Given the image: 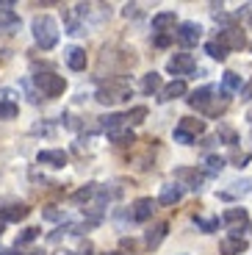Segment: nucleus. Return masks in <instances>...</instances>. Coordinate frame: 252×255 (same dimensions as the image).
<instances>
[{
	"instance_id": "16",
	"label": "nucleus",
	"mask_w": 252,
	"mask_h": 255,
	"mask_svg": "<svg viewBox=\"0 0 252 255\" xmlns=\"http://www.w3.org/2000/svg\"><path fill=\"white\" fill-rule=\"evenodd\" d=\"M28 214H31V208L19 203V205H8V208L0 211V219H3V222H19V219H25Z\"/></svg>"
},
{
	"instance_id": "37",
	"label": "nucleus",
	"mask_w": 252,
	"mask_h": 255,
	"mask_svg": "<svg viewBox=\"0 0 252 255\" xmlns=\"http://www.w3.org/2000/svg\"><path fill=\"white\" fill-rule=\"evenodd\" d=\"M241 100H252V78L244 83V89H241Z\"/></svg>"
},
{
	"instance_id": "7",
	"label": "nucleus",
	"mask_w": 252,
	"mask_h": 255,
	"mask_svg": "<svg viewBox=\"0 0 252 255\" xmlns=\"http://www.w3.org/2000/svg\"><path fill=\"white\" fill-rule=\"evenodd\" d=\"M222 222L233 228V236H241V230L250 225V214H247V208H227L222 214Z\"/></svg>"
},
{
	"instance_id": "13",
	"label": "nucleus",
	"mask_w": 252,
	"mask_h": 255,
	"mask_svg": "<svg viewBox=\"0 0 252 255\" xmlns=\"http://www.w3.org/2000/svg\"><path fill=\"white\" fill-rule=\"evenodd\" d=\"M219 250H222V255H239V253H247L250 244H247V239H241V236H230V239H225V242L219 244Z\"/></svg>"
},
{
	"instance_id": "29",
	"label": "nucleus",
	"mask_w": 252,
	"mask_h": 255,
	"mask_svg": "<svg viewBox=\"0 0 252 255\" xmlns=\"http://www.w3.org/2000/svg\"><path fill=\"white\" fill-rule=\"evenodd\" d=\"M250 158H252V155H250V153H244V150H230V164L239 166V169L250 164Z\"/></svg>"
},
{
	"instance_id": "4",
	"label": "nucleus",
	"mask_w": 252,
	"mask_h": 255,
	"mask_svg": "<svg viewBox=\"0 0 252 255\" xmlns=\"http://www.w3.org/2000/svg\"><path fill=\"white\" fill-rule=\"evenodd\" d=\"M216 42H219L225 50H241V47L247 45V36H244V31H241V28L230 25V28H222L219 36H216Z\"/></svg>"
},
{
	"instance_id": "40",
	"label": "nucleus",
	"mask_w": 252,
	"mask_h": 255,
	"mask_svg": "<svg viewBox=\"0 0 252 255\" xmlns=\"http://www.w3.org/2000/svg\"><path fill=\"white\" fill-rule=\"evenodd\" d=\"M28 255H44V253H42V250H33V253H28Z\"/></svg>"
},
{
	"instance_id": "25",
	"label": "nucleus",
	"mask_w": 252,
	"mask_h": 255,
	"mask_svg": "<svg viewBox=\"0 0 252 255\" xmlns=\"http://www.w3.org/2000/svg\"><path fill=\"white\" fill-rule=\"evenodd\" d=\"M194 225L202 230V233H214V230H219V219L216 217H194Z\"/></svg>"
},
{
	"instance_id": "19",
	"label": "nucleus",
	"mask_w": 252,
	"mask_h": 255,
	"mask_svg": "<svg viewBox=\"0 0 252 255\" xmlns=\"http://www.w3.org/2000/svg\"><path fill=\"white\" fill-rule=\"evenodd\" d=\"M177 130H183V133H189V136H200V133H205V122L202 120H194V117H183L180 120V125H177Z\"/></svg>"
},
{
	"instance_id": "28",
	"label": "nucleus",
	"mask_w": 252,
	"mask_h": 255,
	"mask_svg": "<svg viewBox=\"0 0 252 255\" xmlns=\"http://www.w3.org/2000/svg\"><path fill=\"white\" fill-rule=\"evenodd\" d=\"M147 117V106H136V109L127 111V125H141Z\"/></svg>"
},
{
	"instance_id": "15",
	"label": "nucleus",
	"mask_w": 252,
	"mask_h": 255,
	"mask_svg": "<svg viewBox=\"0 0 252 255\" xmlns=\"http://www.w3.org/2000/svg\"><path fill=\"white\" fill-rule=\"evenodd\" d=\"M180 197H183V186L166 183L164 189H161V194H158V203L161 205H175V203H180Z\"/></svg>"
},
{
	"instance_id": "12",
	"label": "nucleus",
	"mask_w": 252,
	"mask_h": 255,
	"mask_svg": "<svg viewBox=\"0 0 252 255\" xmlns=\"http://www.w3.org/2000/svg\"><path fill=\"white\" fill-rule=\"evenodd\" d=\"M36 161L39 164H44V166H64L67 164V153L64 150H39V155H36Z\"/></svg>"
},
{
	"instance_id": "17",
	"label": "nucleus",
	"mask_w": 252,
	"mask_h": 255,
	"mask_svg": "<svg viewBox=\"0 0 252 255\" xmlns=\"http://www.w3.org/2000/svg\"><path fill=\"white\" fill-rule=\"evenodd\" d=\"M86 50L83 47H70L67 50V64H70V70H75V72H81V70H86Z\"/></svg>"
},
{
	"instance_id": "36",
	"label": "nucleus",
	"mask_w": 252,
	"mask_h": 255,
	"mask_svg": "<svg viewBox=\"0 0 252 255\" xmlns=\"http://www.w3.org/2000/svg\"><path fill=\"white\" fill-rule=\"evenodd\" d=\"M233 186H236V191H252V178L239 180V183H233Z\"/></svg>"
},
{
	"instance_id": "21",
	"label": "nucleus",
	"mask_w": 252,
	"mask_h": 255,
	"mask_svg": "<svg viewBox=\"0 0 252 255\" xmlns=\"http://www.w3.org/2000/svg\"><path fill=\"white\" fill-rule=\"evenodd\" d=\"M19 28V17L11 11V8H0V31L14 33Z\"/></svg>"
},
{
	"instance_id": "43",
	"label": "nucleus",
	"mask_w": 252,
	"mask_h": 255,
	"mask_svg": "<svg viewBox=\"0 0 252 255\" xmlns=\"http://www.w3.org/2000/svg\"><path fill=\"white\" fill-rule=\"evenodd\" d=\"M247 120H252V109H250V111H247Z\"/></svg>"
},
{
	"instance_id": "14",
	"label": "nucleus",
	"mask_w": 252,
	"mask_h": 255,
	"mask_svg": "<svg viewBox=\"0 0 252 255\" xmlns=\"http://www.w3.org/2000/svg\"><path fill=\"white\" fill-rule=\"evenodd\" d=\"M166 230H169V225H166V222H158V225H152V228L144 233V244H147L150 250H152V247H158V244L164 242Z\"/></svg>"
},
{
	"instance_id": "24",
	"label": "nucleus",
	"mask_w": 252,
	"mask_h": 255,
	"mask_svg": "<svg viewBox=\"0 0 252 255\" xmlns=\"http://www.w3.org/2000/svg\"><path fill=\"white\" fill-rule=\"evenodd\" d=\"M141 89H144L147 95H152V92L161 95V89H164V86H161V75H158V72H147L144 81H141Z\"/></svg>"
},
{
	"instance_id": "3",
	"label": "nucleus",
	"mask_w": 252,
	"mask_h": 255,
	"mask_svg": "<svg viewBox=\"0 0 252 255\" xmlns=\"http://www.w3.org/2000/svg\"><path fill=\"white\" fill-rule=\"evenodd\" d=\"M33 81H36V86L42 89L44 97H58L67 89L64 75H56V72H39V75H33Z\"/></svg>"
},
{
	"instance_id": "34",
	"label": "nucleus",
	"mask_w": 252,
	"mask_h": 255,
	"mask_svg": "<svg viewBox=\"0 0 252 255\" xmlns=\"http://www.w3.org/2000/svg\"><path fill=\"white\" fill-rule=\"evenodd\" d=\"M172 39H175V31H172V33H158V36L152 39V45H155V47H169Z\"/></svg>"
},
{
	"instance_id": "35",
	"label": "nucleus",
	"mask_w": 252,
	"mask_h": 255,
	"mask_svg": "<svg viewBox=\"0 0 252 255\" xmlns=\"http://www.w3.org/2000/svg\"><path fill=\"white\" fill-rule=\"evenodd\" d=\"M175 141H180V144H194V136H189V133H183V130H177L175 128Z\"/></svg>"
},
{
	"instance_id": "11",
	"label": "nucleus",
	"mask_w": 252,
	"mask_h": 255,
	"mask_svg": "<svg viewBox=\"0 0 252 255\" xmlns=\"http://www.w3.org/2000/svg\"><path fill=\"white\" fill-rule=\"evenodd\" d=\"M186 95V81L183 78H177V81L166 83L164 89H161V95H158V100L161 103H169V100H177V97Z\"/></svg>"
},
{
	"instance_id": "41",
	"label": "nucleus",
	"mask_w": 252,
	"mask_h": 255,
	"mask_svg": "<svg viewBox=\"0 0 252 255\" xmlns=\"http://www.w3.org/2000/svg\"><path fill=\"white\" fill-rule=\"evenodd\" d=\"M3 225H6V222H3V219H0V236H3Z\"/></svg>"
},
{
	"instance_id": "30",
	"label": "nucleus",
	"mask_w": 252,
	"mask_h": 255,
	"mask_svg": "<svg viewBox=\"0 0 252 255\" xmlns=\"http://www.w3.org/2000/svg\"><path fill=\"white\" fill-rule=\"evenodd\" d=\"M205 166H208V172H222L225 169V158L222 155H205Z\"/></svg>"
},
{
	"instance_id": "20",
	"label": "nucleus",
	"mask_w": 252,
	"mask_h": 255,
	"mask_svg": "<svg viewBox=\"0 0 252 255\" xmlns=\"http://www.w3.org/2000/svg\"><path fill=\"white\" fill-rule=\"evenodd\" d=\"M108 139H111L114 144L125 147V144H133V141H136V136H133L130 128H114V130H108Z\"/></svg>"
},
{
	"instance_id": "31",
	"label": "nucleus",
	"mask_w": 252,
	"mask_h": 255,
	"mask_svg": "<svg viewBox=\"0 0 252 255\" xmlns=\"http://www.w3.org/2000/svg\"><path fill=\"white\" fill-rule=\"evenodd\" d=\"M42 236V230L39 228H28V230H22L17 236V247H22V244H28V242H33V239H39Z\"/></svg>"
},
{
	"instance_id": "1",
	"label": "nucleus",
	"mask_w": 252,
	"mask_h": 255,
	"mask_svg": "<svg viewBox=\"0 0 252 255\" xmlns=\"http://www.w3.org/2000/svg\"><path fill=\"white\" fill-rule=\"evenodd\" d=\"M31 33H33V39H36V45L42 47V50L56 47V42H58V22H56V17H50V14H36L33 22H31Z\"/></svg>"
},
{
	"instance_id": "18",
	"label": "nucleus",
	"mask_w": 252,
	"mask_h": 255,
	"mask_svg": "<svg viewBox=\"0 0 252 255\" xmlns=\"http://www.w3.org/2000/svg\"><path fill=\"white\" fill-rule=\"evenodd\" d=\"M175 14L172 11H161V14H155V17H152V31H158V33H166L172 28V31H175Z\"/></svg>"
},
{
	"instance_id": "8",
	"label": "nucleus",
	"mask_w": 252,
	"mask_h": 255,
	"mask_svg": "<svg viewBox=\"0 0 252 255\" xmlns=\"http://www.w3.org/2000/svg\"><path fill=\"white\" fill-rule=\"evenodd\" d=\"M175 180L180 186H189V189L197 191L202 186V180H205V175H202L197 166H177V169H175Z\"/></svg>"
},
{
	"instance_id": "5",
	"label": "nucleus",
	"mask_w": 252,
	"mask_h": 255,
	"mask_svg": "<svg viewBox=\"0 0 252 255\" xmlns=\"http://www.w3.org/2000/svg\"><path fill=\"white\" fill-rule=\"evenodd\" d=\"M166 70L172 72V75H191V72L197 70V61L191 53H175V56L169 58V64H166Z\"/></svg>"
},
{
	"instance_id": "32",
	"label": "nucleus",
	"mask_w": 252,
	"mask_h": 255,
	"mask_svg": "<svg viewBox=\"0 0 252 255\" xmlns=\"http://www.w3.org/2000/svg\"><path fill=\"white\" fill-rule=\"evenodd\" d=\"M219 139H225V144H230V147H236V141H239V136H236V130L233 128H227V125H219Z\"/></svg>"
},
{
	"instance_id": "26",
	"label": "nucleus",
	"mask_w": 252,
	"mask_h": 255,
	"mask_svg": "<svg viewBox=\"0 0 252 255\" xmlns=\"http://www.w3.org/2000/svg\"><path fill=\"white\" fill-rule=\"evenodd\" d=\"M19 114V106L11 100H0V120H14Z\"/></svg>"
},
{
	"instance_id": "10",
	"label": "nucleus",
	"mask_w": 252,
	"mask_h": 255,
	"mask_svg": "<svg viewBox=\"0 0 252 255\" xmlns=\"http://www.w3.org/2000/svg\"><path fill=\"white\" fill-rule=\"evenodd\" d=\"M214 92H216L214 86H202V89H194L189 97H186V103H189L191 109H202V111H205V109L211 106V97H214Z\"/></svg>"
},
{
	"instance_id": "22",
	"label": "nucleus",
	"mask_w": 252,
	"mask_h": 255,
	"mask_svg": "<svg viewBox=\"0 0 252 255\" xmlns=\"http://www.w3.org/2000/svg\"><path fill=\"white\" fill-rule=\"evenodd\" d=\"M97 191H100V183H86L83 189H78L75 194H72V203H89Z\"/></svg>"
},
{
	"instance_id": "33",
	"label": "nucleus",
	"mask_w": 252,
	"mask_h": 255,
	"mask_svg": "<svg viewBox=\"0 0 252 255\" xmlns=\"http://www.w3.org/2000/svg\"><path fill=\"white\" fill-rule=\"evenodd\" d=\"M42 217H44V219H50V222H61V219H64V211H58V208H53V205H47V208L42 211Z\"/></svg>"
},
{
	"instance_id": "38",
	"label": "nucleus",
	"mask_w": 252,
	"mask_h": 255,
	"mask_svg": "<svg viewBox=\"0 0 252 255\" xmlns=\"http://www.w3.org/2000/svg\"><path fill=\"white\" fill-rule=\"evenodd\" d=\"M122 14H125V17H136V14H139V6H136V3H127Z\"/></svg>"
},
{
	"instance_id": "6",
	"label": "nucleus",
	"mask_w": 252,
	"mask_h": 255,
	"mask_svg": "<svg viewBox=\"0 0 252 255\" xmlns=\"http://www.w3.org/2000/svg\"><path fill=\"white\" fill-rule=\"evenodd\" d=\"M200 36H202V28L197 25V22H180L177 31H175V39L183 47H194L197 42H200Z\"/></svg>"
},
{
	"instance_id": "42",
	"label": "nucleus",
	"mask_w": 252,
	"mask_h": 255,
	"mask_svg": "<svg viewBox=\"0 0 252 255\" xmlns=\"http://www.w3.org/2000/svg\"><path fill=\"white\" fill-rule=\"evenodd\" d=\"M106 255H127V253H106Z\"/></svg>"
},
{
	"instance_id": "2",
	"label": "nucleus",
	"mask_w": 252,
	"mask_h": 255,
	"mask_svg": "<svg viewBox=\"0 0 252 255\" xmlns=\"http://www.w3.org/2000/svg\"><path fill=\"white\" fill-rule=\"evenodd\" d=\"M130 97V83L125 81V78H120V81H108L106 86H100L97 89V103H103V106H114V103H122Z\"/></svg>"
},
{
	"instance_id": "23",
	"label": "nucleus",
	"mask_w": 252,
	"mask_h": 255,
	"mask_svg": "<svg viewBox=\"0 0 252 255\" xmlns=\"http://www.w3.org/2000/svg\"><path fill=\"white\" fill-rule=\"evenodd\" d=\"M222 89H225V95H230V92H241L244 89V83H241V78L236 75V72H225V78H222Z\"/></svg>"
},
{
	"instance_id": "27",
	"label": "nucleus",
	"mask_w": 252,
	"mask_h": 255,
	"mask_svg": "<svg viewBox=\"0 0 252 255\" xmlns=\"http://www.w3.org/2000/svg\"><path fill=\"white\" fill-rule=\"evenodd\" d=\"M205 53H208L211 58H216V61H225V58H227V50L216 42V39H214V42H205Z\"/></svg>"
},
{
	"instance_id": "9",
	"label": "nucleus",
	"mask_w": 252,
	"mask_h": 255,
	"mask_svg": "<svg viewBox=\"0 0 252 255\" xmlns=\"http://www.w3.org/2000/svg\"><path fill=\"white\" fill-rule=\"evenodd\" d=\"M155 200L152 197H139L133 203V211H130V219L133 222H150L152 214H155Z\"/></svg>"
},
{
	"instance_id": "39",
	"label": "nucleus",
	"mask_w": 252,
	"mask_h": 255,
	"mask_svg": "<svg viewBox=\"0 0 252 255\" xmlns=\"http://www.w3.org/2000/svg\"><path fill=\"white\" fill-rule=\"evenodd\" d=\"M0 255H11V250H8V247H0Z\"/></svg>"
}]
</instances>
